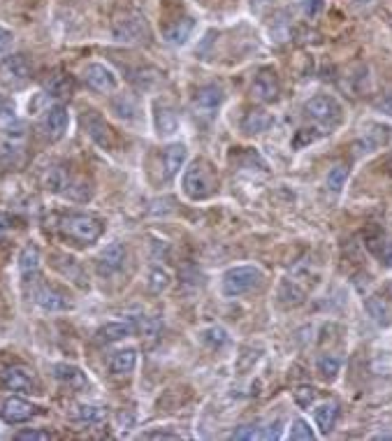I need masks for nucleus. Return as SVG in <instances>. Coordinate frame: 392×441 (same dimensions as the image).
<instances>
[{
	"instance_id": "58836bf2",
	"label": "nucleus",
	"mask_w": 392,
	"mask_h": 441,
	"mask_svg": "<svg viewBox=\"0 0 392 441\" xmlns=\"http://www.w3.org/2000/svg\"><path fill=\"white\" fill-rule=\"evenodd\" d=\"M19 441H49L51 434L49 432H39V430H24L17 434Z\"/></svg>"
},
{
	"instance_id": "dca6fc26",
	"label": "nucleus",
	"mask_w": 392,
	"mask_h": 441,
	"mask_svg": "<svg viewBox=\"0 0 392 441\" xmlns=\"http://www.w3.org/2000/svg\"><path fill=\"white\" fill-rule=\"evenodd\" d=\"M0 132L10 137H24L26 132V123L17 116L15 107L3 98H0Z\"/></svg>"
},
{
	"instance_id": "6ab92c4d",
	"label": "nucleus",
	"mask_w": 392,
	"mask_h": 441,
	"mask_svg": "<svg viewBox=\"0 0 392 441\" xmlns=\"http://www.w3.org/2000/svg\"><path fill=\"white\" fill-rule=\"evenodd\" d=\"M135 332V325L130 320H116V323H105L100 330L96 332V342L98 344H114L121 342V339L130 337Z\"/></svg>"
},
{
	"instance_id": "c03bdc74",
	"label": "nucleus",
	"mask_w": 392,
	"mask_h": 441,
	"mask_svg": "<svg viewBox=\"0 0 392 441\" xmlns=\"http://www.w3.org/2000/svg\"><path fill=\"white\" fill-rule=\"evenodd\" d=\"M165 286H168V274L165 272H154V291H161V288H165Z\"/></svg>"
},
{
	"instance_id": "473e14b6",
	"label": "nucleus",
	"mask_w": 392,
	"mask_h": 441,
	"mask_svg": "<svg viewBox=\"0 0 392 441\" xmlns=\"http://www.w3.org/2000/svg\"><path fill=\"white\" fill-rule=\"evenodd\" d=\"M318 374H321L323 379L332 381L339 374V370H341V363L335 358V356H323L321 360H318Z\"/></svg>"
},
{
	"instance_id": "1a4fd4ad",
	"label": "nucleus",
	"mask_w": 392,
	"mask_h": 441,
	"mask_svg": "<svg viewBox=\"0 0 392 441\" xmlns=\"http://www.w3.org/2000/svg\"><path fill=\"white\" fill-rule=\"evenodd\" d=\"M84 82L89 89L98 93H112L116 89V77L107 65L103 63H91L84 68Z\"/></svg>"
},
{
	"instance_id": "7ed1b4c3",
	"label": "nucleus",
	"mask_w": 392,
	"mask_h": 441,
	"mask_svg": "<svg viewBox=\"0 0 392 441\" xmlns=\"http://www.w3.org/2000/svg\"><path fill=\"white\" fill-rule=\"evenodd\" d=\"M63 232L79 244H93L103 235V223L91 214H70L61 223Z\"/></svg>"
},
{
	"instance_id": "9d476101",
	"label": "nucleus",
	"mask_w": 392,
	"mask_h": 441,
	"mask_svg": "<svg viewBox=\"0 0 392 441\" xmlns=\"http://www.w3.org/2000/svg\"><path fill=\"white\" fill-rule=\"evenodd\" d=\"M278 91H281V84H278L276 72L271 68H262L253 79V86H251V93H253L256 100L260 103H271V100L278 98Z\"/></svg>"
},
{
	"instance_id": "423d86ee",
	"label": "nucleus",
	"mask_w": 392,
	"mask_h": 441,
	"mask_svg": "<svg viewBox=\"0 0 392 441\" xmlns=\"http://www.w3.org/2000/svg\"><path fill=\"white\" fill-rule=\"evenodd\" d=\"M46 189L61 193V196H68L72 200H89L91 198V186L79 177H72L70 172H65L63 168L51 170V175L46 177Z\"/></svg>"
},
{
	"instance_id": "f257e3e1",
	"label": "nucleus",
	"mask_w": 392,
	"mask_h": 441,
	"mask_svg": "<svg viewBox=\"0 0 392 441\" xmlns=\"http://www.w3.org/2000/svg\"><path fill=\"white\" fill-rule=\"evenodd\" d=\"M218 189V177L216 170L211 168V163L197 158L190 163V168H186L184 179H181V191L186 193V198L197 202V200H207L216 193Z\"/></svg>"
},
{
	"instance_id": "cd10ccee",
	"label": "nucleus",
	"mask_w": 392,
	"mask_h": 441,
	"mask_svg": "<svg viewBox=\"0 0 392 441\" xmlns=\"http://www.w3.org/2000/svg\"><path fill=\"white\" fill-rule=\"evenodd\" d=\"M200 342L204 346H209V349H221V346L228 344V332L223 330V327H204L200 332Z\"/></svg>"
},
{
	"instance_id": "4be33fe9",
	"label": "nucleus",
	"mask_w": 392,
	"mask_h": 441,
	"mask_svg": "<svg viewBox=\"0 0 392 441\" xmlns=\"http://www.w3.org/2000/svg\"><path fill=\"white\" fill-rule=\"evenodd\" d=\"M156 128H158V135L161 137H170L175 135L177 128H179V119L175 114V110L168 105H156Z\"/></svg>"
},
{
	"instance_id": "a18cd8bd",
	"label": "nucleus",
	"mask_w": 392,
	"mask_h": 441,
	"mask_svg": "<svg viewBox=\"0 0 392 441\" xmlns=\"http://www.w3.org/2000/svg\"><path fill=\"white\" fill-rule=\"evenodd\" d=\"M146 439H177V434H165V432H149L144 434Z\"/></svg>"
},
{
	"instance_id": "de8ad7c7",
	"label": "nucleus",
	"mask_w": 392,
	"mask_h": 441,
	"mask_svg": "<svg viewBox=\"0 0 392 441\" xmlns=\"http://www.w3.org/2000/svg\"><path fill=\"white\" fill-rule=\"evenodd\" d=\"M253 3H258V5H262V3H267V0H253Z\"/></svg>"
},
{
	"instance_id": "a211bd4d",
	"label": "nucleus",
	"mask_w": 392,
	"mask_h": 441,
	"mask_svg": "<svg viewBox=\"0 0 392 441\" xmlns=\"http://www.w3.org/2000/svg\"><path fill=\"white\" fill-rule=\"evenodd\" d=\"M186 146L184 144H170L168 149L163 151V179L170 182L179 175V170L184 168L186 163Z\"/></svg>"
},
{
	"instance_id": "72a5a7b5",
	"label": "nucleus",
	"mask_w": 392,
	"mask_h": 441,
	"mask_svg": "<svg viewBox=\"0 0 392 441\" xmlns=\"http://www.w3.org/2000/svg\"><path fill=\"white\" fill-rule=\"evenodd\" d=\"M367 311L374 316V320L378 323H390V313H388V306L383 304L381 297H369L367 300Z\"/></svg>"
},
{
	"instance_id": "412c9836",
	"label": "nucleus",
	"mask_w": 392,
	"mask_h": 441,
	"mask_svg": "<svg viewBox=\"0 0 392 441\" xmlns=\"http://www.w3.org/2000/svg\"><path fill=\"white\" fill-rule=\"evenodd\" d=\"M193 28H195V21H193L190 17L177 19L175 24H170L168 28L163 31V35H165V42H170V44H184L186 40L190 37Z\"/></svg>"
},
{
	"instance_id": "c85d7f7f",
	"label": "nucleus",
	"mask_w": 392,
	"mask_h": 441,
	"mask_svg": "<svg viewBox=\"0 0 392 441\" xmlns=\"http://www.w3.org/2000/svg\"><path fill=\"white\" fill-rule=\"evenodd\" d=\"M105 413L100 406H89V404H82V406H77V411H75V418L79 420V423H103L105 420Z\"/></svg>"
},
{
	"instance_id": "49530a36",
	"label": "nucleus",
	"mask_w": 392,
	"mask_h": 441,
	"mask_svg": "<svg viewBox=\"0 0 392 441\" xmlns=\"http://www.w3.org/2000/svg\"><path fill=\"white\" fill-rule=\"evenodd\" d=\"M10 223H12L10 216H5V214H0V232L8 230V228H10Z\"/></svg>"
},
{
	"instance_id": "ddd939ff",
	"label": "nucleus",
	"mask_w": 392,
	"mask_h": 441,
	"mask_svg": "<svg viewBox=\"0 0 392 441\" xmlns=\"http://www.w3.org/2000/svg\"><path fill=\"white\" fill-rule=\"evenodd\" d=\"M221 103H223V91L218 89L216 84L202 86V89L195 93V98H193L195 114H200V116H211L218 107H221Z\"/></svg>"
},
{
	"instance_id": "9b49d317",
	"label": "nucleus",
	"mask_w": 392,
	"mask_h": 441,
	"mask_svg": "<svg viewBox=\"0 0 392 441\" xmlns=\"http://www.w3.org/2000/svg\"><path fill=\"white\" fill-rule=\"evenodd\" d=\"M35 413H37V406L30 404L28 399L24 397H8L3 402V409H0V416L10 425L26 423V420H30Z\"/></svg>"
},
{
	"instance_id": "b1692460",
	"label": "nucleus",
	"mask_w": 392,
	"mask_h": 441,
	"mask_svg": "<svg viewBox=\"0 0 392 441\" xmlns=\"http://www.w3.org/2000/svg\"><path fill=\"white\" fill-rule=\"evenodd\" d=\"M44 89L54 98H70L72 91H75V82H72V77L63 75V72H56V75H51L46 79Z\"/></svg>"
},
{
	"instance_id": "4468645a",
	"label": "nucleus",
	"mask_w": 392,
	"mask_h": 441,
	"mask_svg": "<svg viewBox=\"0 0 392 441\" xmlns=\"http://www.w3.org/2000/svg\"><path fill=\"white\" fill-rule=\"evenodd\" d=\"M123 260H125V249L121 244L105 246V251L98 256V272H100L103 277H112V274H116L123 267Z\"/></svg>"
},
{
	"instance_id": "6e6552de",
	"label": "nucleus",
	"mask_w": 392,
	"mask_h": 441,
	"mask_svg": "<svg viewBox=\"0 0 392 441\" xmlns=\"http://www.w3.org/2000/svg\"><path fill=\"white\" fill-rule=\"evenodd\" d=\"M82 126H84L86 135H89L98 146H103V149H112V144H114V135H112L109 126L105 123V119L98 114L96 110L86 112V114L82 116Z\"/></svg>"
},
{
	"instance_id": "7c9ffc66",
	"label": "nucleus",
	"mask_w": 392,
	"mask_h": 441,
	"mask_svg": "<svg viewBox=\"0 0 392 441\" xmlns=\"http://www.w3.org/2000/svg\"><path fill=\"white\" fill-rule=\"evenodd\" d=\"M288 437L292 441H311V439H316V434L309 427L307 420H304V418H295V420H292V425H290Z\"/></svg>"
},
{
	"instance_id": "79ce46f5",
	"label": "nucleus",
	"mask_w": 392,
	"mask_h": 441,
	"mask_svg": "<svg viewBox=\"0 0 392 441\" xmlns=\"http://www.w3.org/2000/svg\"><path fill=\"white\" fill-rule=\"evenodd\" d=\"M378 256H381V260L388 267H392V239H385L383 242V246H381V253H378Z\"/></svg>"
},
{
	"instance_id": "c9c22d12",
	"label": "nucleus",
	"mask_w": 392,
	"mask_h": 441,
	"mask_svg": "<svg viewBox=\"0 0 392 441\" xmlns=\"http://www.w3.org/2000/svg\"><path fill=\"white\" fill-rule=\"evenodd\" d=\"M292 395H295V402L300 406H304V409L316 402V390L311 388V386H300V388H295Z\"/></svg>"
},
{
	"instance_id": "ea45409f",
	"label": "nucleus",
	"mask_w": 392,
	"mask_h": 441,
	"mask_svg": "<svg viewBox=\"0 0 392 441\" xmlns=\"http://www.w3.org/2000/svg\"><path fill=\"white\" fill-rule=\"evenodd\" d=\"M281 437V420H274L267 427H260V439H278Z\"/></svg>"
},
{
	"instance_id": "39448f33",
	"label": "nucleus",
	"mask_w": 392,
	"mask_h": 441,
	"mask_svg": "<svg viewBox=\"0 0 392 441\" xmlns=\"http://www.w3.org/2000/svg\"><path fill=\"white\" fill-rule=\"evenodd\" d=\"M304 110H307V114L314 119L316 123H321L323 128H328L330 130H335L339 123H341V105L337 103L335 98H330V96H316V98H311L307 105H304Z\"/></svg>"
},
{
	"instance_id": "4c0bfd02",
	"label": "nucleus",
	"mask_w": 392,
	"mask_h": 441,
	"mask_svg": "<svg viewBox=\"0 0 392 441\" xmlns=\"http://www.w3.org/2000/svg\"><path fill=\"white\" fill-rule=\"evenodd\" d=\"M325 3L323 0H302V12L307 15L309 19H316L318 15L323 12Z\"/></svg>"
},
{
	"instance_id": "c756f323",
	"label": "nucleus",
	"mask_w": 392,
	"mask_h": 441,
	"mask_svg": "<svg viewBox=\"0 0 392 441\" xmlns=\"http://www.w3.org/2000/svg\"><path fill=\"white\" fill-rule=\"evenodd\" d=\"M112 110L116 112V116L132 119L137 114V103L130 96H118V98H114V103H112Z\"/></svg>"
},
{
	"instance_id": "37998d69",
	"label": "nucleus",
	"mask_w": 392,
	"mask_h": 441,
	"mask_svg": "<svg viewBox=\"0 0 392 441\" xmlns=\"http://www.w3.org/2000/svg\"><path fill=\"white\" fill-rule=\"evenodd\" d=\"M12 44V33L8 28H0V51H8Z\"/></svg>"
},
{
	"instance_id": "393cba45",
	"label": "nucleus",
	"mask_w": 392,
	"mask_h": 441,
	"mask_svg": "<svg viewBox=\"0 0 392 441\" xmlns=\"http://www.w3.org/2000/svg\"><path fill=\"white\" fill-rule=\"evenodd\" d=\"M137 365V351L135 349H123L116 351L109 358V370L112 374H130Z\"/></svg>"
},
{
	"instance_id": "e433bc0d",
	"label": "nucleus",
	"mask_w": 392,
	"mask_h": 441,
	"mask_svg": "<svg viewBox=\"0 0 392 441\" xmlns=\"http://www.w3.org/2000/svg\"><path fill=\"white\" fill-rule=\"evenodd\" d=\"M232 439H237V441H244V439H260V427H256V425H244V427H239V430H235V434H232Z\"/></svg>"
},
{
	"instance_id": "f03ea898",
	"label": "nucleus",
	"mask_w": 392,
	"mask_h": 441,
	"mask_svg": "<svg viewBox=\"0 0 392 441\" xmlns=\"http://www.w3.org/2000/svg\"><path fill=\"white\" fill-rule=\"evenodd\" d=\"M262 284V272L253 265H239L225 272L221 282V293L225 297H239L244 293L258 288Z\"/></svg>"
},
{
	"instance_id": "f3484780",
	"label": "nucleus",
	"mask_w": 392,
	"mask_h": 441,
	"mask_svg": "<svg viewBox=\"0 0 392 441\" xmlns=\"http://www.w3.org/2000/svg\"><path fill=\"white\" fill-rule=\"evenodd\" d=\"M35 302L46 311H63L70 306V300L65 297V293L54 288V286H39L35 291Z\"/></svg>"
},
{
	"instance_id": "aec40b11",
	"label": "nucleus",
	"mask_w": 392,
	"mask_h": 441,
	"mask_svg": "<svg viewBox=\"0 0 392 441\" xmlns=\"http://www.w3.org/2000/svg\"><path fill=\"white\" fill-rule=\"evenodd\" d=\"M54 377L61 381L63 386H68V388L75 390V392H82V390H86V386H89L86 374L75 365H65V363L56 365L54 367Z\"/></svg>"
},
{
	"instance_id": "0eeeda50",
	"label": "nucleus",
	"mask_w": 392,
	"mask_h": 441,
	"mask_svg": "<svg viewBox=\"0 0 392 441\" xmlns=\"http://www.w3.org/2000/svg\"><path fill=\"white\" fill-rule=\"evenodd\" d=\"M0 77H3V82L10 86H24L33 77V68H30L28 58H26L24 53L8 56L3 63H0Z\"/></svg>"
},
{
	"instance_id": "a19ab883",
	"label": "nucleus",
	"mask_w": 392,
	"mask_h": 441,
	"mask_svg": "<svg viewBox=\"0 0 392 441\" xmlns=\"http://www.w3.org/2000/svg\"><path fill=\"white\" fill-rule=\"evenodd\" d=\"M376 110H381L383 114H392V91H388L383 98L376 100Z\"/></svg>"
},
{
	"instance_id": "5701e85b",
	"label": "nucleus",
	"mask_w": 392,
	"mask_h": 441,
	"mask_svg": "<svg viewBox=\"0 0 392 441\" xmlns=\"http://www.w3.org/2000/svg\"><path fill=\"white\" fill-rule=\"evenodd\" d=\"M128 79L132 84L137 86V89H154V86H158L163 82V72L158 70V68H151V65H144V68H137V70H132Z\"/></svg>"
},
{
	"instance_id": "20e7f679",
	"label": "nucleus",
	"mask_w": 392,
	"mask_h": 441,
	"mask_svg": "<svg viewBox=\"0 0 392 441\" xmlns=\"http://www.w3.org/2000/svg\"><path fill=\"white\" fill-rule=\"evenodd\" d=\"M112 33H114V37L123 44H146L151 37V28L149 24H146V19L142 15H135V12L118 17Z\"/></svg>"
},
{
	"instance_id": "f704fd0d",
	"label": "nucleus",
	"mask_w": 392,
	"mask_h": 441,
	"mask_svg": "<svg viewBox=\"0 0 392 441\" xmlns=\"http://www.w3.org/2000/svg\"><path fill=\"white\" fill-rule=\"evenodd\" d=\"M346 179H348L346 165H335V168L328 172V186L332 191H341V186L346 184Z\"/></svg>"
},
{
	"instance_id": "2eb2a0df",
	"label": "nucleus",
	"mask_w": 392,
	"mask_h": 441,
	"mask_svg": "<svg viewBox=\"0 0 392 441\" xmlns=\"http://www.w3.org/2000/svg\"><path fill=\"white\" fill-rule=\"evenodd\" d=\"M68 126H70V116H68V110H65L63 105H54L49 112H46L44 132L51 139H61L65 135V130H68Z\"/></svg>"
},
{
	"instance_id": "2f4dec72",
	"label": "nucleus",
	"mask_w": 392,
	"mask_h": 441,
	"mask_svg": "<svg viewBox=\"0 0 392 441\" xmlns=\"http://www.w3.org/2000/svg\"><path fill=\"white\" fill-rule=\"evenodd\" d=\"M19 265H21V272L24 274H35L39 270V251L37 246H26L24 253H21V260H19Z\"/></svg>"
},
{
	"instance_id": "f8f14e48",
	"label": "nucleus",
	"mask_w": 392,
	"mask_h": 441,
	"mask_svg": "<svg viewBox=\"0 0 392 441\" xmlns=\"http://www.w3.org/2000/svg\"><path fill=\"white\" fill-rule=\"evenodd\" d=\"M0 383L5 386L8 390H17V392H35L37 390V381L30 374V370L26 367H8L0 377Z\"/></svg>"
},
{
	"instance_id": "bb28decb",
	"label": "nucleus",
	"mask_w": 392,
	"mask_h": 441,
	"mask_svg": "<svg viewBox=\"0 0 392 441\" xmlns=\"http://www.w3.org/2000/svg\"><path fill=\"white\" fill-rule=\"evenodd\" d=\"M244 130L247 132H262V130H267L269 126H271V116L267 114V112H262V110H253V112H249L247 119H244Z\"/></svg>"
},
{
	"instance_id": "a878e982",
	"label": "nucleus",
	"mask_w": 392,
	"mask_h": 441,
	"mask_svg": "<svg viewBox=\"0 0 392 441\" xmlns=\"http://www.w3.org/2000/svg\"><path fill=\"white\" fill-rule=\"evenodd\" d=\"M337 416H339L337 404L328 402V404L318 406V409H316V423H318V427H321L323 434L332 432V427H335V423H337Z\"/></svg>"
}]
</instances>
